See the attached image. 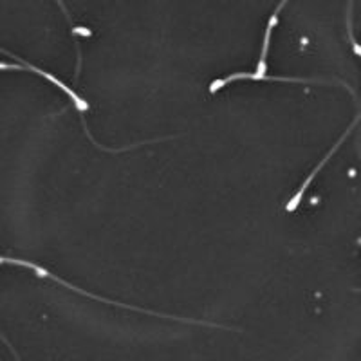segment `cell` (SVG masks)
Here are the masks:
<instances>
[{
	"mask_svg": "<svg viewBox=\"0 0 361 361\" xmlns=\"http://www.w3.org/2000/svg\"><path fill=\"white\" fill-rule=\"evenodd\" d=\"M286 6V2H280L279 6L275 8V11L271 13L269 17V22H267L266 25V31H264V42H262V53H260V58H259V66H257V71L255 73H231L228 74V76H224V78L221 80H215V82H212V85H209V92H215V90L222 89V87L226 85L228 82H231V80H238V78H247V80H280V82H304V83H334L336 80H320V78H291V76H269L267 73V51H269V38H271V31H273V27L276 25V22H279V13L280 9Z\"/></svg>",
	"mask_w": 361,
	"mask_h": 361,
	"instance_id": "6da1fadb",
	"label": "cell"
},
{
	"mask_svg": "<svg viewBox=\"0 0 361 361\" xmlns=\"http://www.w3.org/2000/svg\"><path fill=\"white\" fill-rule=\"evenodd\" d=\"M2 262L4 264H18V266H25V267H31V269L37 273L38 276H45V279H51L54 280V282L62 283V286H66L67 289H71V291L74 293H80V295L83 296H89V298L92 300H98V302H103V304H109V305H116V307H125V309H132V311H137V312H147V314H154V316H159V318H169V320H179V322H185V324H197V325H209V327H222V325H217V324H209V322H202V320H192V318H177V316H172V314H163V312H157V311H150V309H141V307H135V305H128V304H119V302H114V300H109V298H103V296H96L92 295V293H87L83 291V289L76 288V286H73V283L66 282V280L58 279L56 275H53L51 271H47L45 267L38 266V264H33V262H27V260H22V259H9V257H2ZM226 329V327H222Z\"/></svg>",
	"mask_w": 361,
	"mask_h": 361,
	"instance_id": "7a4b0ae2",
	"label": "cell"
},
{
	"mask_svg": "<svg viewBox=\"0 0 361 361\" xmlns=\"http://www.w3.org/2000/svg\"><path fill=\"white\" fill-rule=\"evenodd\" d=\"M4 53H6V54H11V53H9V51H6V49H4ZM11 56L15 58L17 62H20V66H17V63H8V62H4V63H2V69H9V67H13V69H27V71H33V73H37L38 76H44V78H47V80H49V82H53L56 87H60V89L63 90V92H67V94H69V98L73 99L74 107L78 109V111L82 112V114H83V112L89 111V103H87L85 99H83L82 96H80L78 92H76V90L71 89V87L67 85V83H63L62 80L56 78L54 74H51L49 71L40 69V67H37V66H31V63L25 62L24 58H18V56H15V54H11Z\"/></svg>",
	"mask_w": 361,
	"mask_h": 361,
	"instance_id": "3957f363",
	"label": "cell"
},
{
	"mask_svg": "<svg viewBox=\"0 0 361 361\" xmlns=\"http://www.w3.org/2000/svg\"><path fill=\"white\" fill-rule=\"evenodd\" d=\"M360 119H361V111H360V114L356 116V119H354L353 123L349 125V128H347V130H345V134L341 135L340 140H338L336 143L333 145V148H331V150H329V152H327V156H325L324 159L320 161V163L316 164V166H314V170H312V172L309 173L307 177H305V179H304V183H302V185H300V188L296 190V193H295V195H293V197L289 199V202H288V204H286V209H288V212H293V209H296V208H298L300 201H302V197H304V192H305V188H307V186H309V183H311V180H312V177H314L316 173H318V170H320L322 166H324V164L327 163V159H329V157H331V156H333L334 152H336V150H338V147H340V145H341V141H343L345 137H347V135L350 134V130H353V128L356 127V123H357V121H360Z\"/></svg>",
	"mask_w": 361,
	"mask_h": 361,
	"instance_id": "277c9868",
	"label": "cell"
},
{
	"mask_svg": "<svg viewBox=\"0 0 361 361\" xmlns=\"http://www.w3.org/2000/svg\"><path fill=\"white\" fill-rule=\"evenodd\" d=\"M350 9H353V4H349V11H347V29H349V40H350V44H353L354 53H356L357 56H361V45L356 42V38H354V33H353V27H350V20H353V13H350Z\"/></svg>",
	"mask_w": 361,
	"mask_h": 361,
	"instance_id": "5b68a950",
	"label": "cell"
}]
</instances>
